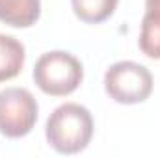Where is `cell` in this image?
Returning <instances> with one entry per match:
<instances>
[{"mask_svg": "<svg viewBox=\"0 0 160 158\" xmlns=\"http://www.w3.org/2000/svg\"><path fill=\"white\" fill-rule=\"evenodd\" d=\"M91 112L77 102H65L52 110L45 123L47 143L60 155H78L93 138Z\"/></svg>", "mask_w": 160, "mask_h": 158, "instance_id": "obj_1", "label": "cell"}, {"mask_svg": "<svg viewBox=\"0 0 160 158\" xmlns=\"http://www.w3.org/2000/svg\"><path fill=\"white\" fill-rule=\"evenodd\" d=\"M32 77L45 95L67 97L80 87L84 80V67L71 52L50 50L38 58Z\"/></svg>", "mask_w": 160, "mask_h": 158, "instance_id": "obj_2", "label": "cell"}, {"mask_svg": "<svg viewBox=\"0 0 160 158\" xmlns=\"http://www.w3.org/2000/svg\"><path fill=\"white\" fill-rule=\"evenodd\" d=\"M151 71L136 62H118L104 73V91L118 104H140L153 93Z\"/></svg>", "mask_w": 160, "mask_h": 158, "instance_id": "obj_3", "label": "cell"}, {"mask_svg": "<svg viewBox=\"0 0 160 158\" xmlns=\"http://www.w3.org/2000/svg\"><path fill=\"white\" fill-rule=\"evenodd\" d=\"M39 106L36 97L24 87H6L0 91V134L9 140L24 138L36 126Z\"/></svg>", "mask_w": 160, "mask_h": 158, "instance_id": "obj_4", "label": "cell"}, {"mask_svg": "<svg viewBox=\"0 0 160 158\" xmlns=\"http://www.w3.org/2000/svg\"><path fill=\"white\" fill-rule=\"evenodd\" d=\"M138 47L149 60H160V0H145Z\"/></svg>", "mask_w": 160, "mask_h": 158, "instance_id": "obj_5", "label": "cell"}, {"mask_svg": "<svg viewBox=\"0 0 160 158\" xmlns=\"http://www.w3.org/2000/svg\"><path fill=\"white\" fill-rule=\"evenodd\" d=\"M39 15L41 0H0V22L11 28H30Z\"/></svg>", "mask_w": 160, "mask_h": 158, "instance_id": "obj_6", "label": "cell"}, {"mask_svg": "<svg viewBox=\"0 0 160 158\" xmlns=\"http://www.w3.org/2000/svg\"><path fill=\"white\" fill-rule=\"evenodd\" d=\"M26 60L24 45L13 36L0 34V84L21 75Z\"/></svg>", "mask_w": 160, "mask_h": 158, "instance_id": "obj_7", "label": "cell"}, {"mask_svg": "<svg viewBox=\"0 0 160 158\" xmlns=\"http://www.w3.org/2000/svg\"><path fill=\"white\" fill-rule=\"evenodd\" d=\"M119 0H71L73 13L86 24H101L118 9Z\"/></svg>", "mask_w": 160, "mask_h": 158, "instance_id": "obj_8", "label": "cell"}]
</instances>
